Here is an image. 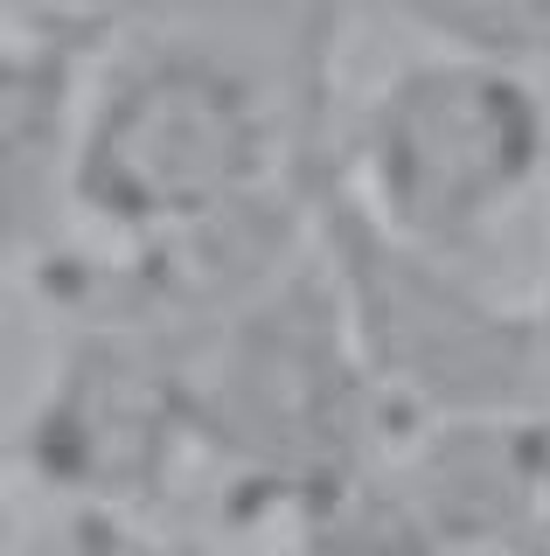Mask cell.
I'll use <instances>...</instances> for the list:
<instances>
[{
    "mask_svg": "<svg viewBox=\"0 0 550 556\" xmlns=\"http://www.w3.org/2000/svg\"><path fill=\"white\" fill-rule=\"evenodd\" d=\"M314 243L398 439L425 425L550 410V348L537 306L488 292L474 265L390 237L335 181V161L314 174Z\"/></svg>",
    "mask_w": 550,
    "mask_h": 556,
    "instance_id": "4",
    "label": "cell"
},
{
    "mask_svg": "<svg viewBox=\"0 0 550 556\" xmlns=\"http://www.w3.org/2000/svg\"><path fill=\"white\" fill-rule=\"evenodd\" d=\"M328 161L390 237L474 265L550 181V91L523 63L418 49L363 91Z\"/></svg>",
    "mask_w": 550,
    "mask_h": 556,
    "instance_id": "3",
    "label": "cell"
},
{
    "mask_svg": "<svg viewBox=\"0 0 550 556\" xmlns=\"http://www.w3.org/2000/svg\"><path fill=\"white\" fill-rule=\"evenodd\" d=\"M398 445L321 243L196 355V459L216 466L237 521H293Z\"/></svg>",
    "mask_w": 550,
    "mask_h": 556,
    "instance_id": "2",
    "label": "cell"
},
{
    "mask_svg": "<svg viewBox=\"0 0 550 556\" xmlns=\"http://www.w3.org/2000/svg\"><path fill=\"white\" fill-rule=\"evenodd\" d=\"M63 556H216V549L161 535L147 515H63Z\"/></svg>",
    "mask_w": 550,
    "mask_h": 556,
    "instance_id": "8",
    "label": "cell"
},
{
    "mask_svg": "<svg viewBox=\"0 0 550 556\" xmlns=\"http://www.w3.org/2000/svg\"><path fill=\"white\" fill-rule=\"evenodd\" d=\"M398 22L425 35V49H460V56L495 63H550V0H384Z\"/></svg>",
    "mask_w": 550,
    "mask_h": 556,
    "instance_id": "7",
    "label": "cell"
},
{
    "mask_svg": "<svg viewBox=\"0 0 550 556\" xmlns=\"http://www.w3.org/2000/svg\"><path fill=\"white\" fill-rule=\"evenodd\" d=\"M328 147V98H279L216 35L126 22L84 104L71 223L105 243H153L307 181Z\"/></svg>",
    "mask_w": 550,
    "mask_h": 556,
    "instance_id": "1",
    "label": "cell"
},
{
    "mask_svg": "<svg viewBox=\"0 0 550 556\" xmlns=\"http://www.w3.org/2000/svg\"><path fill=\"white\" fill-rule=\"evenodd\" d=\"M63 348L14 425V466L63 515H147L196 459V348L118 320H57Z\"/></svg>",
    "mask_w": 550,
    "mask_h": 556,
    "instance_id": "5",
    "label": "cell"
},
{
    "mask_svg": "<svg viewBox=\"0 0 550 556\" xmlns=\"http://www.w3.org/2000/svg\"><path fill=\"white\" fill-rule=\"evenodd\" d=\"M126 0H14L0 56V161H8V257L36 271L57 257L71 223V167L84 104L126 35Z\"/></svg>",
    "mask_w": 550,
    "mask_h": 556,
    "instance_id": "6",
    "label": "cell"
},
{
    "mask_svg": "<svg viewBox=\"0 0 550 556\" xmlns=\"http://www.w3.org/2000/svg\"><path fill=\"white\" fill-rule=\"evenodd\" d=\"M537 327H543V348H550V271H543V300H537Z\"/></svg>",
    "mask_w": 550,
    "mask_h": 556,
    "instance_id": "9",
    "label": "cell"
}]
</instances>
